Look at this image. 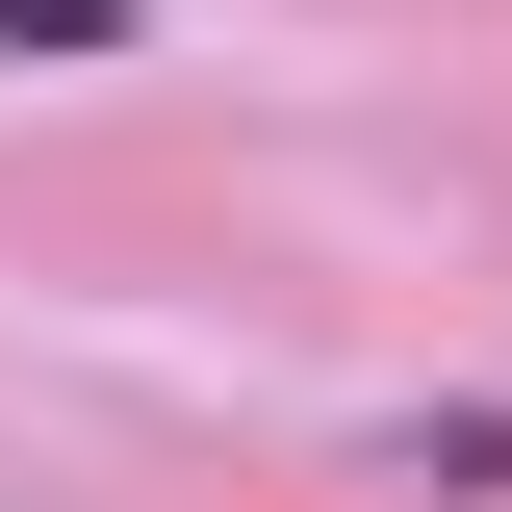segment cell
<instances>
[{
  "mask_svg": "<svg viewBox=\"0 0 512 512\" xmlns=\"http://www.w3.org/2000/svg\"><path fill=\"white\" fill-rule=\"evenodd\" d=\"M359 487H410V512H512V410H487V384H436V410H359Z\"/></svg>",
  "mask_w": 512,
  "mask_h": 512,
  "instance_id": "obj_1",
  "label": "cell"
}]
</instances>
